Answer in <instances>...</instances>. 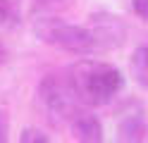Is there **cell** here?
Segmentation results:
<instances>
[{
    "instance_id": "277c9868",
    "label": "cell",
    "mask_w": 148,
    "mask_h": 143,
    "mask_svg": "<svg viewBox=\"0 0 148 143\" xmlns=\"http://www.w3.org/2000/svg\"><path fill=\"white\" fill-rule=\"evenodd\" d=\"M88 31L93 34V41L98 48H119L127 41L124 22L115 14H108V12L93 14V24H91Z\"/></svg>"
},
{
    "instance_id": "9c48e42d",
    "label": "cell",
    "mask_w": 148,
    "mask_h": 143,
    "mask_svg": "<svg viewBox=\"0 0 148 143\" xmlns=\"http://www.w3.org/2000/svg\"><path fill=\"white\" fill-rule=\"evenodd\" d=\"M10 141V119H7V112L0 110V143Z\"/></svg>"
},
{
    "instance_id": "8fae6325",
    "label": "cell",
    "mask_w": 148,
    "mask_h": 143,
    "mask_svg": "<svg viewBox=\"0 0 148 143\" xmlns=\"http://www.w3.org/2000/svg\"><path fill=\"white\" fill-rule=\"evenodd\" d=\"M38 5H45V7H53V5H60V3H64V0H36Z\"/></svg>"
},
{
    "instance_id": "3957f363",
    "label": "cell",
    "mask_w": 148,
    "mask_h": 143,
    "mask_svg": "<svg viewBox=\"0 0 148 143\" xmlns=\"http://www.w3.org/2000/svg\"><path fill=\"white\" fill-rule=\"evenodd\" d=\"M38 98L45 112H50V117L60 122H72V117L79 112V105H81L77 93L72 91L67 76L62 79L58 74H48L38 83Z\"/></svg>"
},
{
    "instance_id": "5b68a950",
    "label": "cell",
    "mask_w": 148,
    "mask_h": 143,
    "mask_svg": "<svg viewBox=\"0 0 148 143\" xmlns=\"http://www.w3.org/2000/svg\"><path fill=\"white\" fill-rule=\"evenodd\" d=\"M69 127H72V133H74V138L79 143H100L103 141V124L91 112L79 110L72 117Z\"/></svg>"
},
{
    "instance_id": "7c38bea8",
    "label": "cell",
    "mask_w": 148,
    "mask_h": 143,
    "mask_svg": "<svg viewBox=\"0 0 148 143\" xmlns=\"http://www.w3.org/2000/svg\"><path fill=\"white\" fill-rule=\"evenodd\" d=\"M5 12H7V3H5V0H0V17H5Z\"/></svg>"
},
{
    "instance_id": "ba28073f",
    "label": "cell",
    "mask_w": 148,
    "mask_h": 143,
    "mask_svg": "<svg viewBox=\"0 0 148 143\" xmlns=\"http://www.w3.org/2000/svg\"><path fill=\"white\" fill-rule=\"evenodd\" d=\"M19 143H50V141H48V136H45V133H43L41 129H34V127H29V129H24V131H22Z\"/></svg>"
},
{
    "instance_id": "8992f818",
    "label": "cell",
    "mask_w": 148,
    "mask_h": 143,
    "mask_svg": "<svg viewBox=\"0 0 148 143\" xmlns=\"http://www.w3.org/2000/svg\"><path fill=\"white\" fill-rule=\"evenodd\" d=\"M119 143H148V122L141 112L124 114L117 127Z\"/></svg>"
},
{
    "instance_id": "6da1fadb",
    "label": "cell",
    "mask_w": 148,
    "mask_h": 143,
    "mask_svg": "<svg viewBox=\"0 0 148 143\" xmlns=\"http://www.w3.org/2000/svg\"><path fill=\"white\" fill-rule=\"evenodd\" d=\"M67 81L81 105H105L122 91L124 76L117 67L98 60H79L69 67Z\"/></svg>"
},
{
    "instance_id": "52a82bcc",
    "label": "cell",
    "mask_w": 148,
    "mask_h": 143,
    "mask_svg": "<svg viewBox=\"0 0 148 143\" xmlns=\"http://www.w3.org/2000/svg\"><path fill=\"white\" fill-rule=\"evenodd\" d=\"M132 76L136 79V83H141L148 88V45L136 48L132 55Z\"/></svg>"
},
{
    "instance_id": "30bf717a",
    "label": "cell",
    "mask_w": 148,
    "mask_h": 143,
    "mask_svg": "<svg viewBox=\"0 0 148 143\" xmlns=\"http://www.w3.org/2000/svg\"><path fill=\"white\" fill-rule=\"evenodd\" d=\"M132 10H134L136 17L148 22V0H132Z\"/></svg>"
},
{
    "instance_id": "7a4b0ae2",
    "label": "cell",
    "mask_w": 148,
    "mask_h": 143,
    "mask_svg": "<svg viewBox=\"0 0 148 143\" xmlns=\"http://www.w3.org/2000/svg\"><path fill=\"white\" fill-rule=\"evenodd\" d=\"M34 34L43 43L60 48V50L72 53V55H91L98 48L93 41V34L86 26L69 24L58 17H38L34 22Z\"/></svg>"
},
{
    "instance_id": "4fadbf2b",
    "label": "cell",
    "mask_w": 148,
    "mask_h": 143,
    "mask_svg": "<svg viewBox=\"0 0 148 143\" xmlns=\"http://www.w3.org/2000/svg\"><path fill=\"white\" fill-rule=\"evenodd\" d=\"M0 53H3V50H0Z\"/></svg>"
}]
</instances>
